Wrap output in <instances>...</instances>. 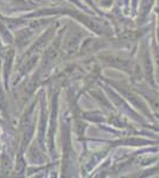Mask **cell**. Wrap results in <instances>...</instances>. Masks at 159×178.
Here are the masks:
<instances>
[{
  "mask_svg": "<svg viewBox=\"0 0 159 178\" xmlns=\"http://www.w3.org/2000/svg\"><path fill=\"white\" fill-rule=\"evenodd\" d=\"M82 39V33L76 30L75 32H68L67 37L63 40V52H65L67 55H71L76 51V49L78 47L80 42Z\"/></svg>",
  "mask_w": 159,
  "mask_h": 178,
  "instance_id": "1",
  "label": "cell"
}]
</instances>
